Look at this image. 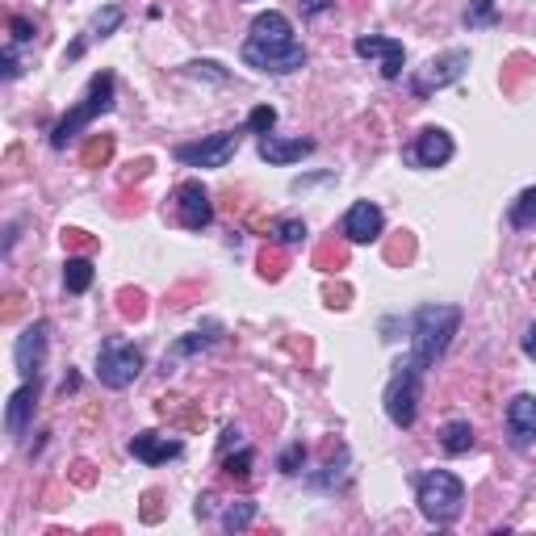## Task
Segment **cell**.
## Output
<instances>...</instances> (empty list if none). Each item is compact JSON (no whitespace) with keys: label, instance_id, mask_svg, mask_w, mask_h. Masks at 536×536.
<instances>
[{"label":"cell","instance_id":"33","mask_svg":"<svg viewBox=\"0 0 536 536\" xmlns=\"http://www.w3.org/2000/svg\"><path fill=\"white\" fill-rule=\"evenodd\" d=\"M277 126V109L273 105H260V109H251V118H248V130L251 135H268Z\"/></svg>","mask_w":536,"mask_h":536},{"label":"cell","instance_id":"2","mask_svg":"<svg viewBox=\"0 0 536 536\" xmlns=\"http://www.w3.org/2000/svg\"><path fill=\"white\" fill-rule=\"evenodd\" d=\"M456 327H461V310L456 306H419L411 323V356L423 369L436 365L445 348L453 343Z\"/></svg>","mask_w":536,"mask_h":536},{"label":"cell","instance_id":"27","mask_svg":"<svg viewBox=\"0 0 536 536\" xmlns=\"http://www.w3.org/2000/svg\"><path fill=\"white\" fill-rule=\"evenodd\" d=\"M251 448H240V453L230 456V453H222V474H227L230 482H248L251 478Z\"/></svg>","mask_w":536,"mask_h":536},{"label":"cell","instance_id":"31","mask_svg":"<svg viewBox=\"0 0 536 536\" xmlns=\"http://www.w3.org/2000/svg\"><path fill=\"white\" fill-rule=\"evenodd\" d=\"M465 25H469V30L494 25V0H474V5L465 9Z\"/></svg>","mask_w":536,"mask_h":536},{"label":"cell","instance_id":"3","mask_svg":"<svg viewBox=\"0 0 536 536\" xmlns=\"http://www.w3.org/2000/svg\"><path fill=\"white\" fill-rule=\"evenodd\" d=\"M114 97H118V80L109 76V71H97V76L89 80V92L80 97V105H71L68 114L55 122V130H51V147L63 151L71 138H76L84 126L92 122V118H101V114L114 109Z\"/></svg>","mask_w":536,"mask_h":536},{"label":"cell","instance_id":"18","mask_svg":"<svg viewBox=\"0 0 536 536\" xmlns=\"http://www.w3.org/2000/svg\"><path fill=\"white\" fill-rule=\"evenodd\" d=\"M218 331H222L218 323H206V331H193V335H184V340H176V343H172V353L164 356V369H168V365H176V361H184V356H193V353H206L210 343L218 340Z\"/></svg>","mask_w":536,"mask_h":536},{"label":"cell","instance_id":"7","mask_svg":"<svg viewBox=\"0 0 536 536\" xmlns=\"http://www.w3.org/2000/svg\"><path fill=\"white\" fill-rule=\"evenodd\" d=\"M240 151V135L235 130H218V135L202 138V143H181L176 160L189 168H227V160Z\"/></svg>","mask_w":536,"mask_h":536},{"label":"cell","instance_id":"15","mask_svg":"<svg viewBox=\"0 0 536 536\" xmlns=\"http://www.w3.org/2000/svg\"><path fill=\"white\" fill-rule=\"evenodd\" d=\"M130 453H135L143 465H164L172 456H181L184 445L172 440V436H160V432H138L135 440H130Z\"/></svg>","mask_w":536,"mask_h":536},{"label":"cell","instance_id":"1","mask_svg":"<svg viewBox=\"0 0 536 536\" xmlns=\"http://www.w3.org/2000/svg\"><path fill=\"white\" fill-rule=\"evenodd\" d=\"M243 63L256 71H268V76H289V71L306 68V51L294 38V25H289L286 13H260L251 22V34L243 42Z\"/></svg>","mask_w":536,"mask_h":536},{"label":"cell","instance_id":"12","mask_svg":"<svg viewBox=\"0 0 536 536\" xmlns=\"http://www.w3.org/2000/svg\"><path fill=\"white\" fill-rule=\"evenodd\" d=\"M176 210H181V222L189 230H206L214 222V202L210 193L202 189V181H184L176 189Z\"/></svg>","mask_w":536,"mask_h":536},{"label":"cell","instance_id":"38","mask_svg":"<svg viewBox=\"0 0 536 536\" xmlns=\"http://www.w3.org/2000/svg\"><path fill=\"white\" fill-rule=\"evenodd\" d=\"M9 30H13V38H17V42H34V22H30V17H13Z\"/></svg>","mask_w":536,"mask_h":536},{"label":"cell","instance_id":"29","mask_svg":"<svg viewBox=\"0 0 536 536\" xmlns=\"http://www.w3.org/2000/svg\"><path fill=\"white\" fill-rule=\"evenodd\" d=\"M415 256V235H407V230H399L394 240L386 243V260L390 264H407Z\"/></svg>","mask_w":536,"mask_h":536},{"label":"cell","instance_id":"37","mask_svg":"<svg viewBox=\"0 0 536 536\" xmlns=\"http://www.w3.org/2000/svg\"><path fill=\"white\" fill-rule=\"evenodd\" d=\"M68 478L76 482V486H92L97 482V469L89 465V461H71V469H68Z\"/></svg>","mask_w":536,"mask_h":536},{"label":"cell","instance_id":"30","mask_svg":"<svg viewBox=\"0 0 536 536\" xmlns=\"http://www.w3.org/2000/svg\"><path fill=\"white\" fill-rule=\"evenodd\" d=\"M118 310H122V319H143L147 315V297L138 294V289H122L118 294Z\"/></svg>","mask_w":536,"mask_h":536},{"label":"cell","instance_id":"39","mask_svg":"<svg viewBox=\"0 0 536 536\" xmlns=\"http://www.w3.org/2000/svg\"><path fill=\"white\" fill-rule=\"evenodd\" d=\"M143 520H147V524H155V520H160V491L143 494Z\"/></svg>","mask_w":536,"mask_h":536},{"label":"cell","instance_id":"17","mask_svg":"<svg viewBox=\"0 0 536 536\" xmlns=\"http://www.w3.org/2000/svg\"><path fill=\"white\" fill-rule=\"evenodd\" d=\"M34 399H38V381H25V386L9 399V411H5V428H9L13 436L25 432V423H30V411H34Z\"/></svg>","mask_w":536,"mask_h":536},{"label":"cell","instance_id":"4","mask_svg":"<svg viewBox=\"0 0 536 536\" xmlns=\"http://www.w3.org/2000/svg\"><path fill=\"white\" fill-rule=\"evenodd\" d=\"M415 503H419V512L432 520V524H453L461 507H465V486L456 474L448 469H428L419 478V491H415Z\"/></svg>","mask_w":536,"mask_h":536},{"label":"cell","instance_id":"10","mask_svg":"<svg viewBox=\"0 0 536 536\" xmlns=\"http://www.w3.org/2000/svg\"><path fill=\"white\" fill-rule=\"evenodd\" d=\"M353 51H356L361 59H377L386 80H399V76H402V63H407V46H402L399 38H373V34H365V38H356V42H353Z\"/></svg>","mask_w":536,"mask_h":536},{"label":"cell","instance_id":"8","mask_svg":"<svg viewBox=\"0 0 536 536\" xmlns=\"http://www.w3.org/2000/svg\"><path fill=\"white\" fill-rule=\"evenodd\" d=\"M465 68H469V51H445V55L428 59V68L411 80V92L415 97H432V92H440V89L461 80Z\"/></svg>","mask_w":536,"mask_h":536},{"label":"cell","instance_id":"14","mask_svg":"<svg viewBox=\"0 0 536 536\" xmlns=\"http://www.w3.org/2000/svg\"><path fill=\"white\" fill-rule=\"evenodd\" d=\"M507 436H512V445L524 453L532 448L536 440V399L532 394H515L512 407H507Z\"/></svg>","mask_w":536,"mask_h":536},{"label":"cell","instance_id":"44","mask_svg":"<svg viewBox=\"0 0 536 536\" xmlns=\"http://www.w3.org/2000/svg\"><path fill=\"white\" fill-rule=\"evenodd\" d=\"M230 445H240V428H235V423H230L227 436H222V453H230Z\"/></svg>","mask_w":536,"mask_h":536},{"label":"cell","instance_id":"41","mask_svg":"<svg viewBox=\"0 0 536 536\" xmlns=\"http://www.w3.org/2000/svg\"><path fill=\"white\" fill-rule=\"evenodd\" d=\"M323 297H327V306H348V297H353V294H348V289H343V286H327V294H323Z\"/></svg>","mask_w":536,"mask_h":536},{"label":"cell","instance_id":"32","mask_svg":"<svg viewBox=\"0 0 536 536\" xmlns=\"http://www.w3.org/2000/svg\"><path fill=\"white\" fill-rule=\"evenodd\" d=\"M63 248L76 251V256H89V251L97 248V240H92L89 230H80V227H63Z\"/></svg>","mask_w":536,"mask_h":536},{"label":"cell","instance_id":"40","mask_svg":"<svg viewBox=\"0 0 536 536\" xmlns=\"http://www.w3.org/2000/svg\"><path fill=\"white\" fill-rule=\"evenodd\" d=\"M143 176H151V160H135L130 168L122 172V181L130 184V181H143Z\"/></svg>","mask_w":536,"mask_h":536},{"label":"cell","instance_id":"24","mask_svg":"<svg viewBox=\"0 0 536 536\" xmlns=\"http://www.w3.org/2000/svg\"><path fill=\"white\" fill-rule=\"evenodd\" d=\"M268 240L277 243V248H294V243L306 240V222L302 218H281V222H273V235Z\"/></svg>","mask_w":536,"mask_h":536},{"label":"cell","instance_id":"11","mask_svg":"<svg viewBox=\"0 0 536 536\" xmlns=\"http://www.w3.org/2000/svg\"><path fill=\"white\" fill-rule=\"evenodd\" d=\"M343 235L353 243H377L386 235V214L377 202H356L348 214H343Z\"/></svg>","mask_w":536,"mask_h":536},{"label":"cell","instance_id":"46","mask_svg":"<svg viewBox=\"0 0 536 536\" xmlns=\"http://www.w3.org/2000/svg\"><path fill=\"white\" fill-rule=\"evenodd\" d=\"M331 5H335V0H306L302 9H306V13H323V9H331Z\"/></svg>","mask_w":536,"mask_h":536},{"label":"cell","instance_id":"36","mask_svg":"<svg viewBox=\"0 0 536 536\" xmlns=\"http://www.w3.org/2000/svg\"><path fill=\"white\" fill-rule=\"evenodd\" d=\"M302 461H306V448L289 445L286 453H281V474H297V469H302Z\"/></svg>","mask_w":536,"mask_h":536},{"label":"cell","instance_id":"21","mask_svg":"<svg viewBox=\"0 0 536 536\" xmlns=\"http://www.w3.org/2000/svg\"><path fill=\"white\" fill-rule=\"evenodd\" d=\"M63 286H68V294H84V289L92 286V260L89 256H71V260L63 264Z\"/></svg>","mask_w":536,"mask_h":536},{"label":"cell","instance_id":"42","mask_svg":"<svg viewBox=\"0 0 536 536\" xmlns=\"http://www.w3.org/2000/svg\"><path fill=\"white\" fill-rule=\"evenodd\" d=\"M197 76H214V80H227V71H218V63H189Z\"/></svg>","mask_w":536,"mask_h":536},{"label":"cell","instance_id":"28","mask_svg":"<svg viewBox=\"0 0 536 536\" xmlns=\"http://www.w3.org/2000/svg\"><path fill=\"white\" fill-rule=\"evenodd\" d=\"M122 17H126L122 5H105V9L92 17V38H109L118 25H122Z\"/></svg>","mask_w":536,"mask_h":536},{"label":"cell","instance_id":"45","mask_svg":"<svg viewBox=\"0 0 536 536\" xmlns=\"http://www.w3.org/2000/svg\"><path fill=\"white\" fill-rule=\"evenodd\" d=\"M210 503H214V494H202V499H197V507H193L197 520H206V515H210Z\"/></svg>","mask_w":536,"mask_h":536},{"label":"cell","instance_id":"22","mask_svg":"<svg viewBox=\"0 0 536 536\" xmlns=\"http://www.w3.org/2000/svg\"><path fill=\"white\" fill-rule=\"evenodd\" d=\"M256 512H260V507H256L251 499L227 503V512H222V520H218V524H222V532H243V528L256 520Z\"/></svg>","mask_w":536,"mask_h":536},{"label":"cell","instance_id":"13","mask_svg":"<svg viewBox=\"0 0 536 536\" xmlns=\"http://www.w3.org/2000/svg\"><path fill=\"white\" fill-rule=\"evenodd\" d=\"M448 160H453V135L440 130V126L419 130V138H415V147H411V164H419V168H445Z\"/></svg>","mask_w":536,"mask_h":536},{"label":"cell","instance_id":"20","mask_svg":"<svg viewBox=\"0 0 536 536\" xmlns=\"http://www.w3.org/2000/svg\"><path fill=\"white\" fill-rule=\"evenodd\" d=\"M114 160V135H92L80 147V168H105Z\"/></svg>","mask_w":536,"mask_h":536},{"label":"cell","instance_id":"23","mask_svg":"<svg viewBox=\"0 0 536 536\" xmlns=\"http://www.w3.org/2000/svg\"><path fill=\"white\" fill-rule=\"evenodd\" d=\"M315 268H319V273H340V268H348V251L335 240L319 243V248H315Z\"/></svg>","mask_w":536,"mask_h":536},{"label":"cell","instance_id":"9","mask_svg":"<svg viewBox=\"0 0 536 536\" xmlns=\"http://www.w3.org/2000/svg\"><path fill=\"white\" fill-rule=\"evenodd\" d=\"M46 348H51V323L46 319H34L17 335L13 365H17V373H22L25 381H38V373H42V365H46Z\"/></svg>","mask_w":536,"mask_h":536},{"label":"cell","instance_id":"19","mask_svg":"<svg viewBox=\"0 0 536 536\" xmlns=\"http://www.w3.org/2000/svg\"><path fill=\"white\" fill-rule=\"evenodd\" d=\"M440 448H445L448 456H461L474 448V428H469V419H448L445 428H440Z\"/></svg>","mask_w":536,"mask_h":536},{"label":"cell","instance_id":"26","mask_svg":"<svg viewBox=\"0 0 536 536\" xmlns=\"http://www.w3.org/2000/svg\"><path fill=\"white\" fill-rule=\"evenodd\" d=\"M286 251H281V248H277V243H273V248H264L260 251V260H256V268H260V277H264V281H281V277H286Z\"/></svg>","mask_w":536,"mask_h":536},{"label":"cell","instance_id":"43","mask_svg":"<svg viewBox=\"0 0 536 536\" xmlns=\"http://www.w3.org/2000/svg\"><path fill=\"white\" fill-rule=\"evenodd\" d=\"M160 411L168 415V411H176V407H172V402H160ZM197 423H202V411H189V415H184V428H197Z\"/></svg>","mask_w":536,"mask_h":536},{"label":"cell","instance_id":"47","mask_svg":"<svg viewBox=\"0 0 536 536\" xmlns=\"http://www.w3.org/2000/svg\"><path fill=\"white\" fill-rule=\"evenodd\" d=\"M532 335H536V327H528V331H524V353H528V356H532V348H536Z\"/></svg>","mask_w":536,"mask_h":536},{"label":"cell","instance_id":"34","mask_svg":"<svg viewBox=\"0 0 536 536\" xmlns=\"http://www.w3.org/2000/svg\"><path fill=\"white\" fill-rule=\"evenodd\" d=\"M22 315H25V294L22 289L5 294V302H0V323H17Z\"/></svg>","mask_w":536,"mask_h":536},{"label":"cell","instance_id":"6","mask_svg":"<svg viewBox=\"0 0 536 536\" xmlns=\"http://www.w3.org/2000/svg\"><path fill=\"white\" fill-rule=\"evenodd\" d=\"M138 373H143V353H138L135 343H122V340L101 343V353H97V377H101V386L126 390L138 381Z\"/></svg>","mask_w":536,"mask_h":536},{"label":"cell","instance_id":"16","mask_svg":"<svg viewBox=\"0 0 536 536\" xmlns=\"http://www.w3.org/2000/svg\"><path fill=\"white\" fill-rule=\"evenodd\" d=\"M260 160H268V164H294V160H302V155H310L315 151V143L310 138H294V143H286V138H273V135H260Z\"/></svg>","mask_w":536,"mask_h":536},{"label":"cell","instance_id":"5","mask_svg":"<svg viewBox=\"0 0 536 536\" xmlns=\"http://www.w3.org/2000/svg\"><path fill=\"white\" fill-rule=\"evenodd\" d=\"M423 373H428V369H423L411 353H407L399 365H394V377H390V386H386V415L399 423V428H411L415 415H419Z\"/></svg>","mask_w":536,"mask_h":536},{"label":"cell","instance_id":"35","mask_svg":"<svg viewBox=\"0 0 536 536\" xmlns=\"http://www.w3.org/2000/svg\"><path fill=\"white\" fill-rule=\"evenodd\" d=\"M22 76V59H17V51H0V80H17Z\"/></svg>","mask_w":536,"mask_h":536},{"label":"cell","instance_id":"25","mask_svg":"<svg viewBox=\"0 0 536 536\" xmlns=\"http://www.w3.org/2000/svg\"><path fill=\"white\" fill-rule=\"evenodd\" d=\"M512 227H515V230H532V227H536V189H524V193L515 197V206H512Z\"/></svg>","mask_w":536,"mask_h":536}]
</instances>
